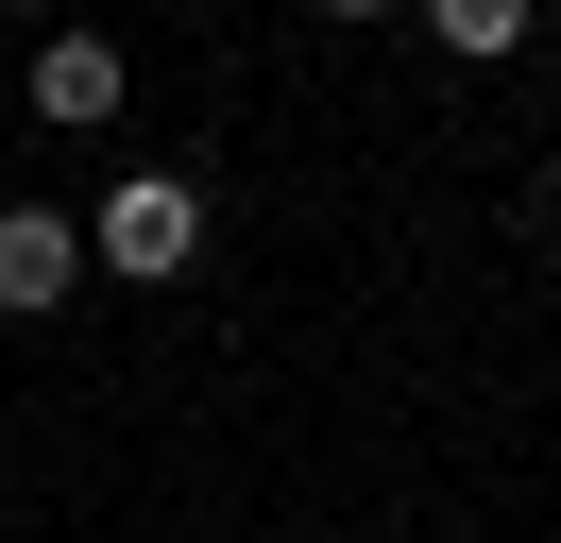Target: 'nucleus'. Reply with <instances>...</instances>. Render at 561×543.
Segmentation results:
<instances>
[{
	"instance_id": "nucleus-1",
	"label": "nucleus",
	"mask_w": 561,
	"mask_h": 543,
	"mask_svg": "<svg viewBox=\"0 0 561 543\" xmlns=\"http://www.w3.org/2000/svg\"><path fill=\"white\" fill-rule=\"evenodd\" d=\"M85 255L119 272V289H171L187 255H205V187H171V170H119L103 221H85Z\"/></svg>"
},
{
	"instance_id": "nucleus-2",
	"label": "nucleus",
	"mask_w": 561,
	"mask_h": 543,
	"mask_svg": "<svg viewBox=\"0 0 561 543\" xmlns=\"http://www.w3.org/2000/svg\"><path fill=\"white\" fill-rule=\"evenodd\" d=\"M85 289V221H51V204H0V305L35 323V305Z\"/></svg>"
},
{
	"instance_id": "nucleus-3",
	"label": "nucleus",
	"mask_w": 561,
	"mask_h": 543,
	"mask_svg": "<svg viewBox=\"0 0 561 543\" xmlns=\"http://www.w3.org/2000/svg\"><path fill=\"white\" fill-rule=\"evenodd\" d=\"M35 119H119V34H51V51H35Z\"/></svg>"
},
{
	"instance_id": "nucleus-4",
	"label": "nucleus",
	"mask_w": 561,
	"mask_h": 543,
	"mask_svg": "<svg viewBox=\"0 0 561 543\" xmlns=\"http://www.w3.org/2000/svg\"><path fill=\"white\" fill-rule=\"evenodd\" d=\"M425 34H443V51H477V68H493V51H527V0H425Z\"/></svg>"
},
{
	"instance_id": "nucleus-5",
	"label": "nucleus",
	"mask_w": 561,
	"mask_h": 543,
	"mask_svg": "<svg viewBox=\"0 0 561 543\" xmlns=\"http://www.w3.org/2000/svg\"><path fill=\"white\" fill-rule=\"evenodd\" d=\"M527 238H545V255H561V170H545V187H527Z\"/></svg>"
},
{
	"instance_id": "nucleus-6",
	"label": "nucleus",
	"mask_w": 561,
	"mask_h": 543,
	"mask_svg": "<svg viewBox=\"0 0 561 543\" xmlns=\"http://www.w3.org/2000/svg\"><path fill=\"white\" fill-rule=\"evenodd\" d=\"M323 18H391V0H323Z\"/></svg>"
}]
</instances>
